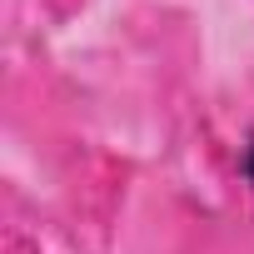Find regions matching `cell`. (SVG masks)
<instances>
[{
  "label": "cell",
  "mask_w": 254,
  "mask_h": 254,
  "mask_svg": "<svg viewBox=\"0 0 254 254\" xmlns=\"http://www.w3.org/2000/svg\"><path fill=\"white\" fill-rule=\"evenodd\" d=\"M239 175L254 185V135H249V145H244V155H239Z\"/></svg>",
  "instance_id": "obj_1"
}]
</instances>
